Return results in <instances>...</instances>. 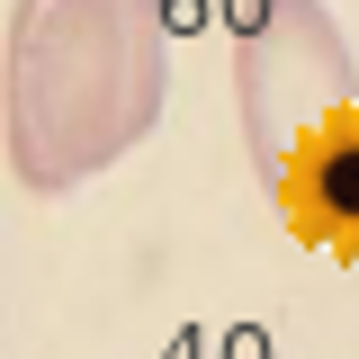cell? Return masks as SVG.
Wrapping results in <instances>:
<instances>
[{
    "label": "cell",
    "mask_w": 359,
    "mask_h": 359,
    "mask_svg": "<svg viewBox=\"0 0 359 359\" xmlns=\"http://www.w3.org/2000/svg\"><path fill=\"white\" fill-rule=\"evenodd\" d=\"M233 108H243V153L269 198L297 180L314 144L359 126V54L323 0H261L233 36Z\"/></svg>",
    "instance_id": "7a4b0ae2"
},
{
    "label": "cell",
    "mask_w": 359,
    "mask_h": 359,
    "mask_svg": "<svg viewBox=\"0 0 359 359\" xmlns=\"http://www.w3.org/2000/svg\"><path fill=\"white\" fill-rule=\"evenodd\" d=\"M171 36L162 0H18L0 45V126L9 171L36 198L99 180L162 126Z\"/></svg>",
    "instance_id": "6da1fadb"
},
{
    "label": "cell",
    "mask_w": 359,
    "mask_h": 359,
    "mask_svg": "<svg viewBox=\"0 0 359 359\" xmlns=\"http://www.w3.org/2000/svg\"><path fill=\"white\" fill-rule=\"evenodd\" d=\"M278 207H287L297 233L351 243V252H359V126H341L332 144H314L306 162H297V180L278 189Z\"/></svg>",
    "instance_id": "3957f363"
}]
</instances>
